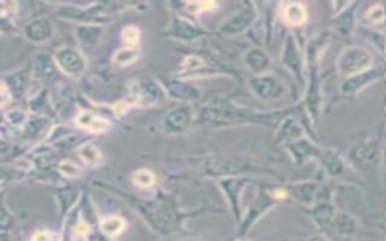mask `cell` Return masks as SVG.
I'll use <instances>...</instances> for the list:
<instances>
[{"label": "cell", "mask_w": 386, "mask_h": 241, "mask_svg": "<svg viewBox=\"0 0 386 241\" xmlns=\"http://www.w3.org/2000/svg\"><path fill=\"white\" fill-rule=\"evenodd\" d=\"M332 33L323 31L312 35L308 40L303 56H305V94L300 103L312 125H317L321 112H323V92H321V76H320V59L327 50Z\"/></svg>", "instance_id": "6da1fadb"}, {"label": "cell", "mask_w": 386, "mask_h": 241, "mask_svg": "<svg viewBox=\"0 0 386 241\" xmlns=\"http://www.w3.org/2000/svg\"><path fill=\"white\" fill-rule=\"evenodd\" d=\"M337 185V181H323L314 203L308 208H300L312 220V224L316 225L320 233H325L326 229H329L338 212V208L335 207L334 202Z\"/></svg>", "instance_id": "7a4b0ae2"}, {"label": "cell", "mask_w": 386, "mask_h": 241, "mask_svg": "<svg viewBox=\"0 0 386 241\" xmlns=\"http://www.w3.org/2000/svg\"><path fill=\"white\" fill-rule=\"evenodd\" d=\"M383 157V136H370L353 145L347 154V162L356 171H369L378 166Z\"/></svg>", "instance_id": "3957f363"}, {"label": "cell", "mask_w": 386, "mask_h": 241, "mask_svg": "<svg viewBox=\"0 0 386 241\" xmlns=\"http://www.w3.org/2000/svg\"><path fill=\"white\" fill-rule=\"evenodd\" d=\"M318 181H338L343 178H353L355 169L334 148H323L318 160Z\"/></svg>", "instance_id": "277c9868"}, {"label": "cell", "mask_w": 386, "mask_h": 241, "mask_svg": "<svg viewBox=\"0 0 386 241\" xmlns=\"http://www.w3.org/2000/svg\"><path fill=\"white\" fill-rule=\"evenodd\" d=\"M371 67H374L373 53L369 49L360 47V45H352V47L344 49L337 58V71L344 79L370 70Z\"/></svg>", "instance_id": "5b68a950"}, {"label": "cell", "mask_w": 386, "mask_h": 241, "mask_svg": "<svg viewBox=\"0 0 386 241\" xmlns=\"http://www.w3.org/2000/svg\"><path fill=\"white\" fill-rule=\"evenodd\" d=\"M385 79V70L371 67L370 70H365L362 72H357L355 76L346 77L341 85H339V94L344 97H356L360 95L364 89L374 85Z\"/></svg>", "instance_id": "8992f818"}, {"label": "cell", "mask_w": 386, "mask_h": 241, "mask_svg": "<svg viewBox=\"0 0 386 241\" xmlns=\"http://www.w3.org/2000/svg\"><path fill=\"white\" fill-rule=\"evenodd\" d=\"M281 63L293 74V77L299 83L305 80V56H303V50L300 49L296 38H294V35H288L286 42H284Z\"/></svg>", "instance_id": "52a82bcc"}, {"label": "cell", "mask_w": 386, "mask_h": 241, "mask_svg": "<svg viewBox=\"0 0 386 241\" xmlns=\"http://www.w3.org/2000/svg\"><path fill=\"white\" fill-rule=\"evenodd\" d=\"M284 148H286L291 162L296 166H303L308 162H317L321 151H323V148L317 143V141L307 134L284 145Z\"/></svg>", "instance_id": "ba28073f"}, {"label": "cell", "mask_w": 386, "mask_h": 241, "mask_svg": "<svg viewBox=\"0 0 386 241\" xmlns=\"http://www.w3.org/2000/svg\"><path fill=\"white\" fill-rule=\"evenodd\" d=\"M323 181L318 180H305V181H286L288 199H293L294 203L302 205V208H308L314 203L317 193Z\"/></svg>", "instance_id": "9c48e42d"}, {"label": "cell", "mask_w": 386, "mask_h": 241, "mask_svg": "<svg viewBox=\"0 0 386 241\" xmlns=\"http://www.w3.org/2000/svg\"><path fill=\"white\" fill-rule=\"evenodd\" d=\"M252 91L265 103H275L286 97L287 86L272 74H263L252 81Z\"/></svg>", "instance_id": "30bf717a"}, {"label": "cell", "mask_w": 386, "mask_h": 241, "mask_svg": "<svg viewBox=\"0 0 386 241\" xmlns=\"http://www.w3.org/2000/svg\"><path fill=\"white\" fill-rule=\"evenodd\" d=\"M356 8H360L357 2H348V5L337 14H334L332 24L337 33H339L343 38H350L356 27Z\"/></svg>", "instance_id": "8fae6325"}, {"label": "cell", "mask_w": 386, "mask_h": 241, "mask_svg": "<svg viewBox=\"0 0 386 241\" xmlns=\"http://www.w3.org/2000/svg\"><path fill=\"white\" fill-rule=\"evenodd\" d=\"M329 229L332 231L334 234H337L338 237L350 238V237H355L361 233V225H360V221H357V219L355 216H352L350 212L338 211L332 220V224H330Z\"/></svg>", "instance_id": "7c38bea8"}, {"label": "cell", "mask_w": 386, "mask_h": 241, "mask_svg": "<svg viewBox=\"0 0 386 241\" xmlns=\"http://www.w3.org/2000/svg\"><path fill=\"white\" fill-rule=\"evenodd\" d=\"M278 13L282 18V22L291 27H300L303 24H307L309 20V13L307 6L299 2L279 3Z\"/></svg>", "instance_id": "4fadbf2b"}, {"label": "cell", "mask_w": 386, "mask_h": 241, "mask_svg": "<svg viewBox=\"0 0 386 241\" xmlns=\"http://www.w3.org/2000/svg\"><path fill=\"white\" fill-rule=\"evenodd\" d=\"M77 125L82 128H86L93 133H103V132H106V130L110 128V124L106 119L98 118V116H95L93 114H88V112L80 114V116L77 118Z\"/></svg>", "instance_id": "5bb4252c"}, {"label": "cell", "mask_w": 386, "mask_h": 241, "mask_svg": "<svg viewBox=\"0 0 386 241\" xmlns=\"http://www.w3.org/2000/svg\"><path fill=\"white\" fill-rule=\"evenodd\" d=\"M364 22L366 27H373L374 26H380L386 23V8L385 3H378L369 8L364 14Z\"/></svg>", "instance_id": "9a60e30c"}, {"label": "cell", "mask_w": 386, "mask_h": 241, "mask_svg": "<svg viewBox=\"0 0 386 241\" xmlns=\"http://www.w3.org/2000/svg\"><path fill=\"white\" fill-rule=\"evenodd\" d=\"M247 63H249V67L255 71V72H260V74H265V71H268L270 68V59L265 53L260 52V50H252L249 54H247L246 58Z\"/></svg>", "instance_id": "2e32d148"}, {"label": "cell", "mask_w": 386, "mask_h": 241, "mask_svg": "<svg viewBox=\"0 0 386 241\" xmlns=\"http://www.w3.org/2000/svg\"><path fill=\"white\" fill-rule=\"evenodd\" d=\"M79 154L88 166H98L103 162V154L100 153L98 148L93 143H86L79 150Z\"/></svg>", "instance_id": "e0dca14e"}, {"label": "cell", "mask_w": 386, "mask_h": 241, "mask_svg": "<svg viewBox=\"0 0 386 241\" xmlns=\"http://www.w3.org/2000/svg\"><path fill=\"white\" fill-rule=\"evenodd\" d=\"M124 228H125V221L121 217H106L103 221H101V229H103V233L109 237H115L118 234H121Z\"/></svg>", "instance_id": "ac0fdd59"}, {"label": "cell", "mask_w": 386, "mask_h": 241, "mask_svg": "<svg viewBox=\"0 0 386 241\" xmlns=\"http://www.w3.org/2000/svg\"><path fill=\"white\" fill-rule=\"evenodd\" d=\"M132 180L136 185L146 189V187H151V185L155 182V175L146 169H141V171H136L132 175Z\"/></svg>", "instance_id": "d6986e66"}, {"label": "cell", "mask_w": 386, "mask_h": 241, "mask_svg": "<svg viewBox=\"0 0 386 241\" xmlns=\"http://www.w3.org/2000/svg\"><path fill=\"white\" fill-rule=\"evenodd\" d=\"M123 40L127 45H130V47H136L141 40V31L134 26H128L123 31Z\"/></svg>", "instance_id": "ffe728a7"}, {"label": "cell", "mask_w": 386, "mask_h": 241, "mask_svg": "<svg viewBox=\"0 0 386 241\" xmlns=\"http://www.w3.org/2000/svg\"><path fill=\"white\" fill-rule=\"evenodd\" d=\"M137 58V53L133 50V49H123L119 50L115 56H114V61L118 63V65H127V63H132L134 62Z\"/></svg>", "instance_id": "44dd1931"}, {"label": "cell", "mask_w": 386, "mask_h": 241, "mask_svg": "<svg viewBox=\"0 0 386 241\" xmlns=\"http://www.w3.org/2000/svg\"><path fill=\"white\" fill-rule=\"evenodd\" d=\"M59 169L63 175H65V177H70V178H75V177H79V175H80L79 166L75 164L72 162H70V160L62 162L61 166H59Z\"/></svg>", "instance_id": "7402d4cb"}, {"label": "cell", "mask_w": 386, "mask_h": 241, "mask_svg": "<svg viewBox=\"0 0 386 241\" xmlns=\"http://www.w3.org/2000/svg\"><path fill=\"white\" fill-rule=\"evenodd\" d=\"M305 241H332V240H330L325 233H320V231H318V233L312 234V235L308 237Z\"/></svg>", "instance_id": "603a6c76"}, {"label": "cell", "mask_w": 386, "mask_h": 241, "mask_svg": "<svg viewBox=\"0 0 386 241\" xmlns=\"http://www.w3.org/2000/svg\"><path fill=\"white\" fill-rule=\"evenodd\" d=\"M50 237H52V234L47 233V231H41V233L35 234L33 241H50Z\"/></svg>", "instance_id": "cb8c5ba5"}, {"label": "cell", "mask_w": 386, "mask_h": 241, "mask_svg": "<svg viewBox=\"0 0 386 241\" xmlns=\"http://www.w3.org/2000/svg\"><path fill=\"white\" fill-rule=\"evenodd\" d=\"M88 231H89V226H88V225H85L84 221H80V224L77 225V233L85 235V234H88Z\"/></svg>", "instance_id": "d4e9b609"}, {"label": "cell", "mask_w": 386, "mask_h": 241, "mask_svg": "<svg viewBox=\"0 0 386 241\" xmlns=\"http://www.w3.org/2000/svg\"><path fill=\"white\" fill-rule=\"evenodd\" d=\"M380 233L383 234V238L386 240V216H383L382 217V221H380Z\"/></svg>", "instance_id": "484cf974"}, {"label": "cell", "mask_w": 386, "mask_h": 241, "mask_svg": "<svg viewBox=\"0 0 386 241\" xmlns=\"http://www.w3.org/2000/svg\"><path fill=\"white\" fill-rule=\"evenodd\" d=\"M3 94H6V92H5V89L2 88V85H0V95H3Z\"/></svg>", "instance_id": "4316f807"}, {"label": "cell", "mask_w": 386, "mask_h": 241, "mask_svg": "<svg viewBox=\"0 0 386 241\" xmlns=\"http://www.w3.org/2000/svg\"><path fill=\"white\" fill-rule=\"evenodd\" d=\"M385 241H386V240H385Z\"/></svg>", "instance_id": "83f0119b"}]
</instances>
